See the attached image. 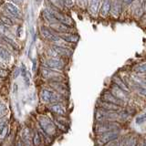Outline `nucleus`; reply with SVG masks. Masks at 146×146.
<instances>
[{"label":"nucleus","mask_w":146,"mask_h":146,"mask_svg":"<svg viewBox=\"0 0 146 146\" xmlns=\"http://www.w3.org/2000/svg\"><path fill=\"white\" fill-rule=\"evenodd\" d=\"M47 109L50 114L53 115H59V116H68L70 117V112L72 110L71 105H68L62 102L58 103H51L47 105Z\"/></svg>","instance_id":"f257e3e1"},{"label":"nucleus","mask_w":146,"mask_h":146,"mask_svg":"<svg viewBox=\"0 0 146 146\" xmlns=\"http://www.w3.org/2000/svg\"><path fill=\"white\" fill-rule=\"evenodd\" d=\"M46 9H47V10L55 17V19H56L58 23H60V24H62L64 26H67V27H72V26L74 25V23H73V20L68 15H66L65 13H63L61 10H59V9L54 8L52 7H49Z\"/></svg>","instance_id":"f03ea898"},{"label":"nucleus","mask_w":146,"mask_h":146,"mask_svg":"<svg viewBox=\"0 0 146 146\" xmlns=\"http://www.w3.org/2000/svg\"><path fill=\"white\" fill-rule=\"evenodd\" d=\"M107 90L114 96V97H116L117 99L121 100V102H125L126 104L128 103V102H129L130 99L132 96V93L125 92V91L121 90L118 86H116L114 83H112V82H111V84H110L109 88H107Z\"/></svg>","instance_id":"7ed1b4c3"},{"label":"nucleus","mask_w":146,"mask_h":146,"mask_svg":"<svg viewBox=\"0 0 146 146\" xmlns=\"http://www.w3.org/2000/svg\"><path fill=\"white\" fill-rule=\"evenodd\" d=\"M43 67H47L51 68V70H55L58 71H63L67 67V64L64 60V58H49L45 61V64L42 65Z\"/></svg>","instance_id":"20e7f679"},{"label":"nucleus","mask_w":146,"mask_h":146,"mask_svg":"<svg viewBox=\"0 0 146 146\" xmlns=\"http://www.w3.org/2000/svg\"><path fill=\"white\" fill-rule=\"evenodd\" d=\"M48 86L52 88L55 91H57L58 94L66 98H70V86L67 84V82H48Z\"/></svg>","instance_id":"39448f33"},{"label":"nucleus","mask_w":146,"mask_h":146,"mask_svg":"<svg viewBox=\"0 0 146 146\" xmlns=\"http://www.w3.org/2000/svg\"><path fill=\"white\" fill-rule=\"evenodd\" d=\"M99 100H102V102H107L113 103V104L118 105V106H120L121 108H125V106L127 105L125 102H121V100H119L116 97H114V96L111 92H110L107 89H105V90H102V92L100 93Z\"/></svg>","instance_id":"423d86ee"},{"label":"nucleus","mask_w":146,"mask_h":146,"mask_svg":"<svg viewBox=\"0 0 146 146\" xmlns=\"http://www.w3.org/2000/svg\"><path fill=\"white\" fill-rule=\"evenodd\" d=\"M51 48L58 53L59 57L64 59L70 58L72 56V50L68 47H62V46H58V45L52 44Z\"/></svg>","instance_id":"0eeeda50"},{"label":"nucleus","mask_w":146,"mask_h":146,"mask_svg":"<svg viewBox=\"0 0 146 146\" xmlns=\"http://www.w3.org/2000/svg\"><path fill=\"white\" fill-rule=\"evenodd\" d=\"M95 107L106 110V111H121V110L124 109V108H121L120 106H118V105H115V104L111 103V102H102V100H100L99 99L97 100V102H96Z\"/></svg>","instance_id":"6e6552de"},{"label":"nucleus","mask_w":146,"mask_h":146,"mask_svg":"<svg viewBox=\"0 0 146 146\" xmlns=\"http://www.w3.org/2000/svg\"><path fill=\"white\" fill-rule=\"evenodd\" d=\"M5 7H6V10L10 16L14 17L15 18H20L21 17V12L17 6L14 5L10 2H6L5 3Z\"/></svg>","instance_id":"1a4fd4ad"},{"label":"nucleus","mask_w":146,"mask_h":146,"mask_svg":"<svg viewBox=\"0 0 146 146\" xmlns=\"http://www.w3.org/2000/svg\"><path fill=\"white\" fill-rule=\"evenodd\" d=\"M111 82H112V83H114L116 86H118L119 88H120L121 90H122L123 91H125V92L131 93L130 89L128 88V87L126 86V84L122 81V80L121 79V77H120V75H119V74L113 75L111 77Z\"/></svg>","instance_id":"9d476101"},{"label":"nucleus","mask_w":146,"mask_h":146,"mask_svg":"<svg viewBox=\"0 0 146 146\" xmlns=\"http://www.w3.org/2000/svg\"><path fill=\"white\" fill-rule=\"evenodd\" d=\"M11 52L9 51L8 48L6 47H3L2 45H0V60L4 64H7L11 60Z\"/></svg>","instance_id":"9b49d317"},{"label":"nucleus","mask_w":146,"mask_h":146,"mask_svg":"<svg viewBox=\"0 0 146 146\" xmlns=\"http://www.w3.org/2000/svg\"><path fill=\"white\" fill-rule=\"evenodd\" d=\"M121 1H119V0H112L111 6V10H110V13L111 14V16L115 18L119 17L120 13H121Z\"/></svg>","instance_id":"f8f14e48"},{"label":"nucleus","mask_w":146,"mask_h":146,"mask_svg":"<svg viewBox=\"0 0 146 146\" xmlns=\"http://www.w3.org/2000/svg\"><path fill=\"white\" fill-rule=\"evenodd\" d=\"M58 35L63 41H65V42H68V43H77L78 41H79V36L75 33H73V32L58 34Z\"/></svg>","instance_id":"ddd939ff"},{"label":"nucleus","mask_w":146,"mask_h":146,"mask_svg":"<svg viewBox=\"0 0 146 146\" xmlns=\"http://www.w3.org/2000/svg\"><path fill=\"white\" fill-rule=\"evenodd\" d=\"M111 1L112 0H103L102 8H100V16L102 17H107L110 14V10H111Z\"/></svg>","instance_id":"4468645a"},{"label":"nucleus","mask_w":146,"mask_h":146,"mask_svg":"<svg viewBox=\"0 0 146 146\" xmlns=\"http://www.w3.org/2000/svg\"><path fill=\"white\" fill-rule=\"evenodd\" d=\"M11 108L8 106V104L0 100V118H3L5 116H10Z\"/></svg>","instance_id":"2eb2a0df"},{"label":"nucleus","mask_w":146,"mask_h":146,"mask_svg":"<svg viewBox=\"0 0 146 146\" xmlns=\"http://www.w3.org/2000/svg\"><path fill=\"white\" fill-rule=\"evenodd\" d=\"M100 0H90V6H89V11L93 17L97 16L99 11V6H100Z\"/></svg>","instance_id":"dca6fc26"},{"label":"nucleus","mask_w":146,"mask_h":146,"mask_svg":"<svg viewBox=\"0 0 146 146\" xmlns=\"http://www.w3.org/2000/svg\"><path fill=\"white\" fill-rule=\"evenodd\" d=\"M145 62L143 61L141 63H137L135 65L132 67V71L134 73H137V74H140V75H143L145 76Z\"/></svg>","instance_id":"f3484780"},{"label":"nucleus","mask_w":146,"mask_h":146,"mask_svg":"<svg viewBox=\"0 0 146 146\" xmlns=\"http://www.w3.org/2000/svg\"><path fill=\"white\" fill-rule=\"evenodd\" d=\"M40 33H41V35H42V36L44 38L48 40L50 38V36H51L55 33V32L51 29H50V27H46V26H42V27H41V29H40Z\"/></svg>","instance_id":"a211bd4d"},{"label":"nucleus","mask_w":146,"mask_h":146,"mask_svg":"<svg viewBox=\"0 0 146 146\" xmlns=\"http://www.w3.org/2000/svg\"><path fill=\"white\" fill-rule=\"evenodd\" d=\"M50 4V7H52L54 8L59 9V10L62 11V9L65 8V6L62 2V0H48Z\"/></svg>","instance_id":"6ab92c4d"},{"label":"nucleus","mask_w":146,"mask_h":146,"mask_svg":"<svg viewBox=\"0 0 146 146\" xmlns=\"http://www.w3.org/2000/svg\"><path fill=\"white\" fill-rule=\"evenodd\" d=\"M0 22H1L2 24L5 25L6 27H12L14 25L11 17L5 16V15H1V16H0Z\"/></svg>","instance_id":"aec40b11"},{"label":"nucleus","mask_w":146,"mask_h":146,"mask_svg":"<svg viewBox=\"0 0 146 146\" xmlns=\"http://www.w3.org/2000/svg\"><path fill=\"white\" fill-rule=\"evenodd\" d=\"M76 1L81 8H86L88 6V0H76Z\"/></svg>","instance_id":"412c9836"},{"label":"nucleus","mask_w":146,"mask_h":146,"mask_svg":"<svg viewBox=\"0 0 146 146\" xmlns=\"http://www.w3.org/2000/svg\"><path fill=\"white\" fill-rule=\"evenodd\" d=\"M134 0H121V9H122V7H128L130 6V5L132 4Z\"/></svg>","instance_id":"4be33fe9"},{"label":"nucleus","mask_w":146,"mask_h":146,"mask_svg":"<svg viewBox=\"0 0 146 146\" xmlns=\"http://www.w3.org/2000/svg\"><path fill=\"white\" fill-rule=\"evenodd\" d=\"M8 70H3V68H0V78L2 79H6V78L8 76Z\"/></svg>","instance_id":"5701e85b"},{"label":"nucleus","mask_w":146,"mask_h":146,"mask_svg":"<svg viewBox=\"0 0 146 146\" xmlns=\"http://www.w3.org/2000/svg\"><path fill=\"white\" fill-rule=\"evenodd\" d=\"M62 2L64 4V6H65V7H70L73 6V5H74V2H73V0H62Z\"/></svg>","instance_id":"b1692460"},{"label":"nucleus","mask_w":146,"mask_h":146,"mask_svg":"<svg viewBox=\"0 0 146 146\" xmlns=\"http://www.w3.org/2000/svg\"><path fill=\"white\" fill-rule=\"evenodd\" d=\"M12 2L14 5H16V6H18V5H21L23 0H12Z\"/></svg>","instance_id":"393cba45"},{"label":"nucleus","mask_w":146,"mask_h":146,"mask_svg":"<svg viewBox=\"0 0 146 146\" xmlns=\"http://www.w3.org/2000/svg\"><path fill=\"white\" fill-rule=\"evenodd\" d=\"M0 68H3V70H7V67L6 64H4L1 60H0Z\"/></svg>","instance_id":"a878e982"},{"label":"nucleus","mask_w":146,"mask_h":146,"mask_svg":"<svg viewBox=\"0 0 146 146\" xmlns=\"http://www.w3.org/2000/svg\"><path fill=\"white\" fill-rule=\"evenodd\" d=\"M41 1H42V0H36V2L38 3V4H39V3H40Z\"/></svg>","instance_id":"bb28decb"}]
</instances>
